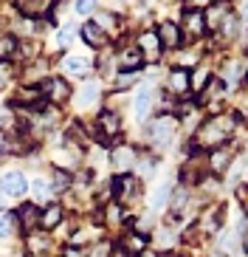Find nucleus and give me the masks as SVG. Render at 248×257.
I'll return each instance as SVG.
<instances>
[{
    "instance_id": "f257e3e1",
    "label": "nucleus",
    "mask_w": 248,
    "mask_h": 257,
    "mask_svg": "<svg viewBox=\"0 0 248 257\" xmlns=\"http://www.w3.org/2000/svg\"><path fill=\"white\" fill-rule=\"evenodd\" d=\"M237 121H240L237 113H214V116H209V119H203V124L197 127V133H195V147L200 153L223 147V144L231 139Z\"/></svg>"
},
{
    "instance_id": "f03ea898",
    "label": "nucleus",
    "mask_w": 248,
    "mask_h": 257,
    "mask_svg": "<svg viewBox=\"0 0 248 257\" xmlns=\"http://www.w3.org/2000/svg\"><path fill=\"white\" fill-rule=\"evenodd\" d=\"M110 192H113V201L121 206H130L135 201H141V181L135 175H116L110 181Z\"/></svg>"
},
{
    "instance_id": "7ed1b4c3",
    "label": "nucleus",
    "mask_w": 248,
    "mask_h": 257,
    "mask_svg": "<svg viewBox=\"0 0 248 257\" xmlns=\"http://www.w3.org/2000/svg\"><path fill=\"white\" fill-rule=\"evenodd\" d=\"M175 130H178V119L164 113V116H158V119L150 121L147 133H150V142L155 144V147H166V144L175 139Z\"/></svg>"
},
{
    "instance_id": "20e7f679",
    "label": "nucleus",
    "mask_w": 248,
    "mask_h": 257,
    "mask_svg": "<svg viewBox=\"0 0 248 257\" xmlns=\"http://www.w3.org/2000/svg\"><path fill=\"white\" fill-rule=\"evenodd\" d=\"M223 218H225V206L223 204H211L209 209L200 215V220H197V232L200 234H214L223 229Z\"/></svg>"
},
{
    "instance_id": "39448f33",
    "label": "nucleus",
    "mask_w": 248,
    "mask_h": 257,
    "mask_svg": "<svg viewBox=\"0 0 248 257\" xmlns=\"http://www.w3.org/2000/svg\"><path fill=\"white\" fill-rule=\"evenodd\" d=\"M155 34H158V40H161L164 48H180L183 46V29H180L178 20H161Z\"/></svg>"
},
{
    "instance_id": "423d86ee",
    "label": "nucleus",
    "mask_w": 248,
    "mask_h": 257,
    "mask_svg": "<svg viewBox=\"0 0 248 257\" xmlns=\"http://www.w3.org/2000/svg\"><path fill=\"white\" fill-rule=\"evenodd\" d=\"M96 130H99V136L105 139V142H113V139H119L121 133V119L116 110H102L96 119Z\"/></svg>"
},
{
    "instance_id": "0eeeda50",
    "label": "nucleus",
    "mask_w": 248,
    "mask_h": 257,
    "mask_svg": "<svg viewBox=\"0 0 248 257\" xmlns=\"http://www.w3.org/2000/svg\"><path fill=\"white\" fill-rule=\"evenodd\" d=\"M135 46H138V51L144 54V60H147V62H158V60H161L164 46H161V40H158L155 31H141L138 40H135Z\"/></svg>"
},
{
    "instance_id": "6e6552de",
    "label": "nucleus",
    "mask_w": 248,
    "mask_h": 257,
    "mask_svg": "<svg viewBox=\"0 0 248 257\" xmlns=\"http://www.w3.org/2000/svg\"><path fill=\"white\" fill-rule=\"evenodd\" d=\"M183 37H195V40H200L203 34H206V15L203 12H197V9H186L183 12Z\"/></svg>"
},
{
    "instance_id": "1a4fd4ad",
    "label": "nucleus",
    "mask_w": 248,
    "mask_h": 257,
    "mask_svg": "<svg viewBox=\"0 0 248 257\" xmlns=\"http://www.w3.org/2000/svg\"><path fill=\"white\" fill-rule=\"evenodd\" d=\"M166 91L172 96H189L192 93V82H189V71L186 68H172L166 76Z\"/></svg>"
},
{
    "instance_id": "9d476101",
    "label": "nucleus",
    "mask_w": 248,
    "mask_h": 257,
    "mask_svg": "<svg viewBox=\"0 0 248 257\" xmlns=\"http://www.w3.org/2000/svg\"><path fill=\"white\" fill-rule=\"evenodd\" d=\"M144 68V54L138 51V46H127L119 54V71L124 74H141Z\"/></svg>"
},
{
    "instance_id": "9b49d317",
    "label": "nucleus",
    "mask_w": 248,
    "mask_h": 257,
    "mask_svg": "<svg viewBox=\"0 0 248 257\" xmlns=\"http://www.w3.org/2000/svg\"><path fill=\"white\" fill-rule=\"evenodd\" d=\"M203 15H206V31H217L220 23H223L231 12H228V3H225V0H211L209 9H206Z\"/></svg>"
},
{
    "instance_id": "f8f14e48",
    "label": "nucleus",
    "mask_w": 248,
    "mask_h": 257,
    "mask_svg": "<svg viewBox=\"0 0 248 257\" xmlns=\"http://www.w3.org/2000/svg\"><path fill=\"white\" fill-rule=\"evenodd\" d=\"M0 189L6 192V195H26V189H29V181H26V175L17 173V170H12V173H6L3 178H0Z\"/></svg>"
},
{
    "instance_id": "ddd939ff",
    "label": "nucleus",
    "mask_w": 248,
    "mask_h": 257,
    "mask_svg": "<svg viewBox=\"0 0 248 257\" xmlns=\"http://www.w3.org/2000/svg\"><path fill=\"white\" fill-rule=\"evenodd\" d=\"M231 161H234L231 150L223 144V147H217V150L209 156V173L211 175H225L228 173V167H231Z\"/></svg>"
},
{
    "instance_id": "4468645a",
    "label": "nucleus",
    "mask_w": 248,
    "mask_h": 257,
    "mask_svg": "<svg viewBox=\"0 0 248 257\" xmlns=\"http://www.w3.org/2000/svg\"><path fill=\"white\" fill-rule=\"evenodd\" d=\"M119 249L124 251L127 257H141L144 251H147V237H144V234H138V232H127L124 237H121Z\"/></svg>"
},
{
    "instance_id": "2eb2a0df",
    "label": "nucleus",
    "mask_w": 248,
    "mask_h": 257,
    "mask_svg": "<svg viewBox=\"0 0 248 257\" xmlns=\"http://www.w3.org/2000/svg\"><path fill=\"white\" fill-rule=\"evenodd\" d=\"M43 91H45V96L51 99V102H57V105H62L65 99H71V88H68L65 79H60V76H51V79H45Z\"/></svg>"
},
{
    "instance_id": "dca6fc26",
    "label": "nucleus",
    "mask_w": 248,
    "mask_h": 257,
    "mask_svg": "<svg viewBox=\"0 0 248 257\" xmlns=\"http://www.w3.org/2000/svg\"><path fill=\"white\" fill-rule=\"evenodd\" d=\"M135 159H138V156H135V150H133V147H127V144H121V147H116V150H113V167L119 170V175H124L127 170H133Z\"/></svg>"
},
{
    "instance_id": "f3484780",
    "label": "nucleus",
    "mask_w": 248,
    "mask_h": 257,
    "mask_svg": "<svg viewBox=\"0 0 248 257\" xmlns=\"http://www.w3.org/2000/svg\"><path fill=\"white\" fill-rule=\"evenodd\" d=\"M62 218H65V212H62L60 204H48L43 212H40V229L43 232H48V229H57L62 223Z\"/></svg>"
},
{
    "instance_id": "a211bd4d",
    "label": "nucleus",
    "mask_w": 248,
    "mask_h": 257,
    "mask_svg": "<svg viewBox=\"0 0 248 257\" xmlns=\"http://www.w3.org/2000/svg\"><path fill=\"white\" fill-rule=\"evenodd\" d=\"M62 71L68 76H76V79H85L90 74V62L85 57H65L62 60Z\"/></svg>"
},
{
    "instance_id": "6ab92c4d",
    "label": "nucleus",
    "mask_w": 248,
    "mask_h": 257,
    "mask_svg": "<svg viewBox=\"0 0 248 257\" xmlns=\"http://www.w3.org/2000/svg\"><path fill=\"white\" fill-rule=\"evenodd\" d=\"M17 6H20V12L26 17H45L48 12H51L54 0H20Z\"/></svg>"
},
{
    "instance_id": "aec40b11",
    "label": "nucleus",
    "mask_w": 248,
    "mask_h": 257,
    "mask_svg": "<svg viewBox=\"0 0 248 257\" xmlns=\"http://www.w3.org/2000/svg\"><path fill=\"white\" fill-rule=\"evenodd\" d=\"M26 246L31 254H45V251H51V237H48V232H29Z\"/></svg>"
},
{
    "instance_id": "412c9836",
    "label": "nucleus",
    "mask_w": 248,
    "mask_h": 257,
    "mask_svg": "<svg viewBox=\"0 0 248 257\" xmlns=\"http://www.w3.org/2000/svg\"><path fill=\"white\" fill-rule=\"evenodd\" d=\"M82 37H85V43H88L90 48H105L107 40H110L96 23H85V26H82Z\"/></svg>"
},
{
    "instance_id": "4be33fe9",
    "label": "nucleus",
    "mask_w": 248,
    "mask_h": 257,
    "mask_svg": "<svg viewBox=\"0 0 248 257\" xmlns=\"http://www.w3.org/2000/svg\"><path fill=\"white\" fill-rule=\"evenodd\" d=\"M189 206V187H178L169 195V209H172V218H180Z\"/></svg>"
},
{
    "instance_id": "5701e85b",
    "label": "nucleus",
    "mask_w": 248,
    "mask_h": 257,
    "mask_svg": "<svg viewBox=\"0 0 248 257\" xmlns=\"http://www.w3.org/2000/svg\"><path fill=\"white\" fill-rule=\"evenodd\" d=\"M211 74H209V65L206 62H197V68L195 74H189V82H192V93H200L206 85H209Z\"/></svg>"
},
{
    "instance_id": "b1692460",
    "label": "nucleus",
    "mask_w": 248,
    "mask_h": 257,
    "mask_svg": "<svg viewBox=\"0 0 248 257\" xmlns=\"http://www.w3.org/2000/svg\"><path fill=\"white\" fill-rule=\"evenodd\" d=\"M40 206L37 204H26V206H20V220H23V226L29 229V232H34V229L40 226Z\"/></svg>"
},
{
    "instance_id": "393cba45",
    "label": "nucleus",
    "mask_w": 248,
    "mask_h": 257,
    "mask_svg": "<svg viewBox=\"0 0 248 257\" xmlns=\"http://www.w3.org/2000/svg\"><path fill=\"white\" fill-rule=\"evenodd\" d=\"M150 107H152V91L150 88H144V91L135 96V102H133V113L138 116V119H144V116L150 113Z\"/></svg>"
},
{
    "instance_id": "a878e982",
    "label": "nucleus",
    "mask_w": 248,
    "mask_h": 257,
    "mask_svg": "<svg viewBox=\"0 0 248 257\" xmlns=\"http://www.w3.org/2000/svg\"><path fill=\"white\" fill-rule=\"evenodd\" d=\"M220 34H223V37H228V40H234V37H237V31H240V17H237V15H228V17H225V20H223V23H220Z\"/></svg>"
},
{
    "instance_id": "bb28decb",
    "label": "nucleus",
    "mask_w": 248,
    "mask_h": 257,
    "mask_svg": "<svg viewBox=\"0 0 248 257\" xmlns=\"http://www.w3.org/2000/svg\"><path fill=\"white\" fill-rule=\"evenodd\" d=\"M96 99H99V85H85L82 91L76 93V105L88 107L90 102H96Z\"/></svg>"
},
{
    "instance_id": "cd10ccee",
    "label": "nucleus",
    "mask_w": 248,
    "mask_h": 257,
    "mask_svg": "<svg viewBox=\"0 0 248 257\" xmlns=\"http://www.w3.org/2000/svg\"><path fill=\"white\" fill-rule=\"evenodd\" d=\"M121 218H124V212H121V204L110 201V204L105 206V223H107V226H119Z\"/></svg>"
},
{
    "instance_id": "c85d7f7f",
    "label": "nucleus",
    "mask_w": 248,
    "mask_h": 257,
    "mask_svg": "<svg viewBox=\"0 0 248 257\" xmlns=\"http://www.w3.org/2000/svg\"><path fill=\"white\" fill-rule=\"evenodd\" d=\"M135 170H138V178H150V173L155 170V159L152 156H138L135 159Z\"/></svg>"
},
{
    "instance_id": "c756f323",
    "label": "nucleus",
    "mask_w": 248,
    "mask_h": 257,
    "mask_svg": "<svg viewBox=\"0 0 248 257\" xmlns=\"http://www.w3.org/2000/svg\"><path fill=\"white\" fill-rule=\"evenodd\" d=\"M15 223H17V218L12 215V212H0V237H12Z\"/></svg>"
},
{
    "instance_id": "7c9ffc66",
    "label": "nucleus",
    "mask_w": 248,
    "mask_h": 257,
    "mask_svg": "<svg viewBox=\"0 0 248 257\" xmlns=\"http://www.w3.org/2000/svg\"><path fill=\"white\" fill-rule=\"evenodd\" d=\"M15 51H17V40L15 37H0V62L9 60Z\"/></svg>"
},
{
    "instance_id": "2f4dec72",
    "label": "nucleus",
    "mask_w": 248,
    "mask_h": 257,
    "mask_svg": "<svg viewBox=\"0 0 248 257\" xmlns=\"http://www.w3.org/2000/svg\"><path fill=\"white\" fill-rule=\"evenodd\" d=\"M96 26H99V29H102V31H105L107 37H110V31L116 29V17H113L110 12H102V15L96 17Z\"/></svg>"
},
{
    "instance_id": "473e14b6",
    "label": "nucleus",
    "mask_w": 248,
    "mask_h": 257,
    "mask_svg": "<svg viewBox=\"0 0 248 257\" xmlns=\"http://www.w3.org/2000/svg\"><path fill=\"white\" fill-rule=\"evenodd\" d=\"M31 189H34L37 201H45V195L51 192V184L45 181V178H34V181H31Z\"/></svg>"
},
{
    "instance_id": "72a5a7b5",
    "label": "nucleus",
    "mask_w": 248,
    "mask_h": 257,
    "mask_svg": "<svg viewBox=\"0 0 248 257\" xmlns=\"http://www.w3.org/2000/svg\"><path fill=\"white\" fill-rule=\"evenodd\" d=\"M71 43H74V26H62L60 34H57V46H60V48H68Z\"/></svg>"
},
{
    "instance_id": "f704fd0d",
    "label": "nucleus",
    "mask_w": 248,
    "mask_h": 257,
    "mask_svg": "<svg viewBox=\"0 0 248 257\" xmlns=\"http://www.w3.org/2000/svg\"><path fill=\"white\" fill-rule=\"evenodd\" d=\"M133 82H138V74H124V71L116 74V88H119V91H127Z\"/></svg>"
},
{
    "instance_id": "c9c22d12",
    "label": "nucleus",
    "mask_w": 248,
    "mask_h": 257,
    "mask_svg": "<svg viewBox=\"0 0 248 257\" xmlns=\"http://www.w3.org/2000/svg\"><path fill=\"white\" fill-rule=\"evenodd\" d=\"M71 181H74V178H71V175H68L65 170H54V187H57V189L71 187Z\"/></svg>"
},
{
    "instance_id": "e433bc0d",
    "label": "nucleus",
    "mask_w": 248,
    "mask_h": 257,
    "mask_svg": "<svg viewBox=\"0 0 248 257\" xmlns=\"http://www.w3.org/2000/svg\"><path fill=\"white\" fill-rule=\"evenodd\" d=\"M93 9H96V0H76V12L79 15H93Z\"/></svg>"
},
{
    "instance_id": "4c0bfd02",
    "label": "nucleus",
    "mask_w": 248,
    "mask_h": 257,
    "mask_svg": "<svg viewBox=\"0 0 248 257\" xmlns=\"http://www.w3.org/2000/svg\"><path fill=\"white\" fill-rule=\"evenodd\" d=\"M88 257H110V243H96Z\"/></svg>"
},
{
    "instance_id": "58836bf2",
    "label": "nucleus",
    "mask_w": 248,
    "mask_h": 257,
    "mask_svg": "<svg viewBox=\"0 0 248 257\" xmlns=\"http://www.w3.org/2000/svg\"><path fill=\"white\" fill-rule=\"evenodd\" d=\"M211 0H186V9H197V12H206Z\"/></svg>"
},
{
    "instance_id": "ea45409f",
    "label": "nucleus",
    "mask_w": 248,
    "mask_h": 257,
    "mask_svg": "<svg viewBox=\"0 0 248 257\" xmlns=\"http://www.w3.org/2000/svg\"><path fill=\"white\" fill-rule=\"evenodd\" d=\"M237 17L248 23V0H240V9H237Z\"/></svg>"
},
{
    "instance_id": "a19ab883",
    "label": "nucleus",
    "mask_w": 248,
    "mask_h": 257,
    "mask_svg": "<svg viewBox=\"0 0 248 257\" xmlns=\"http://www.w3.org/2000/svg\"><path fill=\"white\" fill-rule=\"evenodd\" d=\"M65 257H88V254H85L79 246H68V249H65Z\"/></svg>"
},
{
    "instance_id": "79ce46f5",
    "label": "nucleus",
    "mask_w": 248,
    "mask_h": 257,
    "mask_svg": "<svg viewBox=\"0 0 248 257\" xmlns=\"http://www.w3.org/2000/svg\"><path fill=\"white\" fill-rule=\"evenodd\" d=\"M242 251H245V257H248V232L242 234Z\"/></svg>"
},
{
    "instance_id": "37998d69",
    "label": "nucleus",
    "mask_w": 248,
    "mask_h": 257,
    "mask_svg": "<svg viewBox=\"0 0 248 257\" xmlns=\"http://www.w3.org/2000/svg\"><path fill=\"white\" fill-rule=\"evenodd\" d=\"M110 257H127V254H124L121 249H116V251H110Z\"/></svg>"
},
{
    "instance_id": "c03bdc74",
    "label": "nucleus",
    "mask_w": 248,
    "mask_h": 257,
    "mask_svg": "<svg viewBox=\"0 0 248 257\" xmlns=\"http://www.w3.org/2000/svg\"><path fill=\"white\" fill-rule=\"evenodd\" d=\"M3 79H6V68L0 65V85H3Z\"/></svg>"
},
{
    "instance_id": "a18cd8bd",
    "label": "nucleus",
    "mask_w": 248,
    "mask_h": 257,
    "mask_svg": "<svg viewBox=\"0 0 248 257\" xmlns=\"http://www.w3.org/2000/svg\"><path fill=\"white\" fill-rule=\"evenodd\" d=\"M245 82H248V74H245Z\"/></svg>"
},
{
    "instance_id": "49530a36",
    "label": "nucleus",
    "mask_w": 248,
    "mask_h": 257,
    "mask_svg": "<svg viewBox=\"0 0 248 257\" xmlns=\"http://www.w3.org/2000/svg\"><path fill=\"white\" fill-rule=\"evenodd\" d=\"M225 3H228V0H225Z\"/></svg>"
},
{
    "instance_id": "de8ad7c7",
    "label": "nucleus",
    "mask_w": 248,
    "mask_h": 257,
    "mask_svg": "<svg viewBox=\"0 0 248 257\" xmlns=\"http://www.w3.org/2000/svg\"><path fill=\"white\" fill-rule=\"evenodd\" d=\"M245 204H248V201H245Z\"/></svg>"
}]
</instances>
